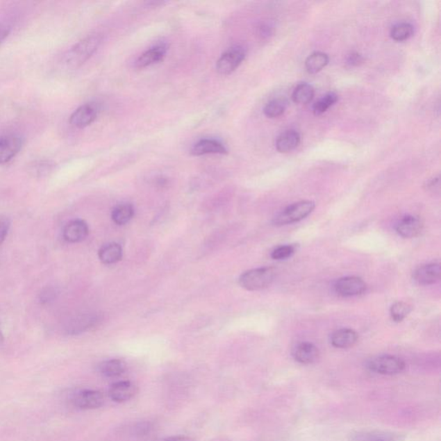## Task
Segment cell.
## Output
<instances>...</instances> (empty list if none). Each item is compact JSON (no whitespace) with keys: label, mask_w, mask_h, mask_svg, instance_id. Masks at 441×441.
<instances>
[{"label":"cell","mask_w":441,"mask_h":441,"mask_svg":"<svg viewBox=\"0 0 441 441\" xmlns=\"http://www.w3.org/2000/svg\"><path fill=\"white\" fill-rule=\"evenodd\" d=\"M296 252L295 246L285 245L279 246L272 251L271 256L275 260H283L289 259Z\"/></svg>","instance_id":"cell-30"},{"label":"cell","mask_w":441,"mask_h":441,"mask_svg":"<svg viewBox=\"0 0 441 441\" xmlns=\"http://www.w3.org/2000/svg\"><path fill=\"white\" fill-rule=\"evenodd\" d=\"M63 238L69 243L83 242L89 234V227L83 220L76 219L69 222L63 228Z\"/></svg>","instance_id":"cell-12"},{"label":"cell","mask_w":441,"mask_h":441,"mask_svg":"<svg viewBox=\"0 0 441 441\" xmlns=\"http://www.w3.org/2000/svg\"><path fill=\"white\" fill-rule=\"evenodd\" d=\"M426 190L429 192H435L440 191V177L433 178L426 182Z\"/></svg>","instance_id":"cell-34"},{"label":"cell","mask_w":441,"mask_h":441,"mask_svg":"<svg viewBox=\"0 0 441 441\" xmlns=\"http://www.w3.org/2000/svg\"><path fill=\"white\" fill-rule=\"evenodd\" d=\"M414 34V27L408 23H400L394 25L390 31V37L396 42H403L410 39Z\"/></svg>","instance_id":"cell-26"},{"label":"cell","mask_w":441,"mask_h":441,"mask_svg":"<svg viewBox=\"0 0 441 441\" xmlns=\"http://www.w3.org/2000/svg\"><path fill=\"white\" fill-rule=\"evenodd\" d=\"M363 56L356 52L351 53L349 58H347V63L351 66H358L360 65L361 63H363Z\"/></svg>","instance_id":"cell-33"},{"label":"cell","mask_w":441,"mask_h":441,"mask_svg":"<svg viewBox=\"0 0 441 441\" xmlns=\"http://www.w3.org/2000/svg\"><path fill=\"white\" fill-rule=\"evenodd\" d=\"M127 365L121 360H110L102 362L99 365V371L107 378H115L121 376L126 371Z\"/></svg>","instance_id":"cell-21"},{"label":"cell","mask_w":441,"mask_h":441,"mask_svg":"<svg viewBox=\"0 0 441 441\" xmlns=\"http://www.w3.org/2000/svg\"><path fill=\"white\" fill-rule=\"evenodd\" d=\"M292 356L299 364L310 365L317 361L320 352L313 343L302 342L293 349Z\"/></svg>","instance_id":"cell-15"},{"label":"cell","mask_w":441,"mask_h":441,"mask_svg":"<svg viewBox=\"0 0 441 441\" xmlns=\"http://www.w3.org/2000/svg\"><path fill=\"white\" fill-rule=\"evenodd\" d=\"M167 47L165 44H160L143 53L135 62V67L138 68H144L152 66L153 64L160 63L166 56Z\"/></svg>","instance_id":"cell-18"},{"label":"cell","mask_w":441,"mask_h":441,"mask_svg":"<svg viewBox=\"0 0 441 441\" xmlns=\"http://www.w3.org/2000/svg\"><path fill=\"white\" fill-rule=\"evenodd\" d=\"M276 272L274 268L260 267L244 272L239 278V283L247 290H260L267 288L274 281Z\"/></svg>","instance_id":"cell-2"},{"label":"cell","mask_w":441,"mask_h":441,"mask_svg":"<svg viewBox=\"0 0 441 441\" xmlns=\"http://www.w3.org/2000/svg\"><path fill=\"white\" fill-rule=\"evenodd\" d=\"M59 290L56 287L48 286L39 294V302L42 304H48L53 302L58 296Z\"/></svg>","instance_id":"cell-31"},{"label":"cell","mask_w":441,"mask_h":441,"mask_svg":"<svg viewBox=\"0 0 441 441\" xmlns=\"http://www.w3.org/2000/svg\"><path fill=\"white\" fill-rule=\"evenodd\" d=\"M315 96V90L311 85L301 83L297 85L292 92V100L299 105H306L311 102Z\"/></svg>","instance_id":"cell-23"},{"label":"cell","mask_w":441,"mask_h":441,"mask_svg":"<svg viewBox=\"0 0 441 441\" xmlns=\"http://www.w3.org/2000/svg\"><path fill=\"white\" fill-rule=\"evenodd\" d=\"M338 101V95L335 92H328L317 102L315 103L313 111L315 116H320Z\"/></svg>","instance_id":"cell-27"},{"label":"cell","mask_w":441,"mask_h":441,"mask_svg":"<svg viewBox=\"0 0 441 441\" xmlns=\"http://www.w3.org/2000/svg\"><path fill=\"white\" fill-rule=\"evenodd\" d=\"M138 392V387L128 381L115 383L109 390V397L116 403H124L131 400Z\"/></svg>","instance_id":"cell-14"},{"label":"cell","mask_w":441,"mask_h":441,"mask_svg":"<svg viewBox=\"0 0 441 441\" xmlns=\"http://www.w3.org/2000/svg\"><path fill=\"white\" fill-rule=\"evenodd\" d=\"M422 227V222L418 217L407 215L397 222L396 231L401 238H414L419 235Z\"/></svg>","instance_id":"cell-13"},{"label":"cell","mask_w":441,"mask_h":441,"mask_svg":"<svg viewBox=\"0 0 441 441\" xmlns=\"http://www.w3.org/2000/svg\"><path fill=\"white\" fill-rule=\"evenodd\" d=\"M134 214V208L131 204L123 203L114 208L111 217L115 224L124 225L132 219Z\"/></svg>","instance_id":"cell-24"},{"label":"cell","mask_w":441,"mask_h":441,"mask_svg":"<svg viewBox=\"0 0 441 441\" xmlns=\"http://www.w3.org/2000/svg\"><path fill=\"white\" fill-rule=\"evenodd\" d=\"M56 164L52 160H39L33 161V163L28 167L30 173L35 177H44L51 174L55 170Z\"/></svg>","instance_id":"cell-25"},{"label":"cell","mask_w":441,"mask_h":441,"mask_svg":"<svg viewBox=\"0 0 441 441\" xmlns=\"http://www.w3.org/2000/svg\"><path fill=\"white\" fill-rule=\"evenodd\" d=\"M163 441H194V440L190 438L188 436H172L169 438L165 439Z\"/></svg>","instance_id":"cell-36"},{"label":"cell","mask_w":441,"mask_h":441,"mask_svg":"<svg viewBox=\"0 0 441 441\" xmlns=\"http://www.w3.org/2000/svg\"><path fill=\"white\" fill-rule=\"evenodd\" d=\"M227 149L217 140L203 139L197 142L191 150L192 155L196 156L204 155H225Z\"/></svg>","instance_id":"cell-16"},{"label":"cell","mask_w":441,"mask_h":441,"mask_svg":"<svg viewBox=\"0 0 441 441\" xmlns=\"http://www.w3.org/2000/svg\"><path fill=\"white\" fill-rule=\"evenodd\" d=\"M301 142L299 132L293 130L286 131L278 136L276 141V149L279 153H288L297 148Z\"/></svg>","instance_id":"cell-19"},{"label":"cell","mask_w":441,"mask_h":441,"mask_svg":"<svg viewBox=\"0 0 441 441\" xmlns=\"http://www.w3.org/2000/svg\"><path fill=\"white\" fill-rule=\"evenodd\" d=\"M315 208V204L312 201H300L290 204L274 218L272 224L275 226H284L302 221L313 213Z\"/></svg>","instance_id":"cell-4"},{"label":"cell","mask_w":441,"mask_h":441,"mask_svg":"<svg viewBox=\"0 0 441 441\" xmlns=\"http://www.w3.org/2000/svg\"><path fill=\"white\" fill-rule=\"evenodd\" d=\"M246 55V50L242 47H233L217 60V70L218 73L224 75L232 74L241 65Z\"/></svg>","instance_id":"cell-5"},{"label":"cell","mask_w":441,"mask_h":441,"mask_svg":"<svg viewBox=\"0 0 441 441\" xmlns=\"http://www.w3.org/2000/svg\"><path fill=\"white\" fill-rule=\"evenodd\" d=\"M99 321V315L85 314L78 315V317L68 322L65 328L66 332L71 335H80V333L88 331V329L94 327Z\"/></svg>","instance_id":"cell-10"},{"label":"cell","mask_w":441,"mask_h":441,"mask_svg":"<svg viewBox=\"0 0 441 441\" xmlns=\"http://www.w3.org/2000/svg\"><path fill=\"white\" fill-rule=\"evenodd\" d=\"M10 222L8 218L0 217V245L6 241L10 231Z\"/></svg>","instance_id":"cell-32"},{"label":"cell","mask_w":441,"mask_h":441,"mask_svg":"<svg viewBox=\"0 0 441 441\" xmlns=\"http://www.w3.org/2000/svg\"><path fill=\"white\" fill-rule=\"evenodd\" d=\"M102 38L99 35H90L72 47L63 57V64L69 69H77L91 58L93 53L101 44Z\"/></svg>","instance_id":"cell-1"},{"label":"cell","mask_w":441,"mask_h":441,"mask_svg":"<svg viewBox=\"0 0 441 441\" xmlns=\"http://www.w3.org/2000/svg\"><path fill=\"white\" fill-rule=\"evenodd\" d=\"M441 267L440 263H429L419 267L414 272L415 281L422 285L435 284L440 281Z\"/></svg>","instance_id":"cell-11"},{"label":"cell","mask_w":441,"mask_h":441,"mask_svg":"<svg viewBox=\"0 0 441 441\" xmlns=\"http://www.w3.org/2000/svg\"><path fill=\"white\" fill-rule=\"evenodd\" d=\"M9 34L10 28L5 26V25H0V44L6 40V38L8 37Z\"/></svg>","instance_id":"cell-35"},{"label":"cell","mask_w":441,"mask_h":441,"mask_svg":"<svg viewBox=\"0 0 441 441\" xmlns=\"http://www.w3.org/2000/svg\"><path fill=\"white\" fill-rule=\"evenodd\" d=\"M23 140L13 134L0 136V165L12 160L22 148Z\"/></svg>","instance_id":"cell-8"},{"label":"cell","mask_w":441,"mask_h":441,"mask_svg":"<svg viewBox=\"0 0 441 441\" xmlns=\"http://www.w3.org/2000/svg\"><path fill=\"white\" fill-rule=\"evenodd\" d=\"M99 257L103 264H115L123 257V249L119 244L116 242L106 244L99 249Z\"/></svg>","instance_id":"cell-20"},{"label":"cell","mask_w":441,"mask_h":441,"mask_svg":"<svg viewBox=\"0 0 441 441\" xmlns=\"http://www.w3.org/2000/svg\"><path fill=\"white\" fill-rule=\"evenodd\" d=\"M328 56L325 53L315 52L308 56L306 60V68L308 73L317 74L328 65Z\"/></svg>","instance_id":"cell-22"},{"label":"cell","mask_w":441,"mask_h":441,"mask_svg":"<svg viewBox=\"0 0 441 441\" xmlns=\"http://www.w3.org/2000/svg\"><path fill=\"white\" fill-rule=\"evenodd\" d=\"M3 342V335L1 331H0V344H1Z\"/></svg>","instance_id":"cell-38"},{"label":"cell","mask_w":441,"mask_h":441,"mask_svg":"<svg viewBox=\"0 0 441 441\" xmlns=\"http://www.w3.org/2000/svg\"><path fill=\"white\" fill-rule=\"evenodd\" d=\"M98 107L93 103H85L78 107L70 117V124L78 128H83L89 126L98 117Z\"/></svg>","instance_id":"cell-9"},{"label":"cell","mask_w":441,"mask_h":441,"mask_svg":"<svg viewBox=\"0 0 441 441\" xmlns=\"http://www.w3.org/2000/svg\"><path fill=\"white\" fill-rule=\"evenodd\" d=\"M75 407L81 410H97L105 404V396L99 390H81L74 397Z\"/></svg>","instance_id":"cell-7"},{"label":"cell","mask_w":441,"mask_h":441,"mask_svg":"<svg viewBox=\"0 0 441 441\" xmlns=\"http://www.w3.org/2000/svg\"><path fill=\"white\" fill-rule=\"evenodd\" d=\"M369 371L380 375H397L406 368V363L395 355L383 354L372 357L367 362Z\"/></svg>","instance_id":"cell-3"},{"label":"cell","mask_w":441,"mask_h":441,"mask_svg":"<svg viewBox=\"0 0 441 441\" xmlns=\"http://www.w3.org/2000/svg\"><path fill=\"white\" fill-rule=\"evenodd\" d=\"M287 103L284 99H276L267 103L264 108V114L269 118H276L284 114Z\"/></svg>","instance_id":"cell-28"},{"label":"cell","mask_w":441,"mask_h":441,"mask_svg":"<svg viewBox=\"0 0 441 441\" xmlns=\"http://www.w3.org/2000/svg\"><path fill=\"white\" fill-rule=\"evenodd\" d=\"M371 441H392L389 439H385V438H378V439H375L374 440H371Z\"/></svg>","instance_id":"cell-37"},{"label":"cell","mask_w":441,"mask_h":441,"mask_svg":"<svg viewBox=\"0 0 441 441\" xmlns=\"http://www.w3.org/2000/svg\"><path fill=\"white\" fill-rule=\"evenodd\" d=\"M412 308L404 302H397L390 307V314L394 322H401L410 315Z\"/></svg>","instance_id":"cell-29"},{"label":"cell","mask_w":441,"mask_h":441,"mask_svg":"<svg viewBox=\"0 0 441 441\" xmlns=\"http://www.w3.org/2000/svg\"><path fill=\"white\" fill-rule=\"evenodd\" d=\"M367 287L363 279L355 276H349L339 278L335 282V290L342 297H355L362 295L367 290Z\"/></svg>","instance_id":"cell-6"},{"label":"cell","mask_w":441,"mask_h":441,"mask_svg":"<svg viewBox=\"0 0 441 441\" xmlns=\"http://www.w3.org/2000/svg\"><path fill=\"white\" fill-rule=\"evenodd\" d=\"M358 340V335L353 329L342 328L332 333L331 342L336 349H345L353 347Z\"/></svg>","instance_id":"cell-17"}]
</instances>
